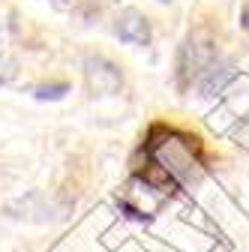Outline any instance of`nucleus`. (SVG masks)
I'll list each match as a JSON object with an SVG mask.
<instances>
[{
    "label": "nucleus",
    "mask_w": 249,
    "mask_h": 252,
    "mask_svg": "<svg viewBox=\"0 0 249 252\" xmlns=\"http://www.w3.org/2000/svg\"><path fill=\"white\" fill-rule=\"evenodd\" d=\"M147 159L162 165L177 183H192L201 177V156H198V138H189L183 132L165 129V126H153V132L144 144Z\"/></svg>",
    "instance_id": "obj_1"
},
{
    "label": "nucleus",
    "mask_w": 249,
    "mask_h": 252,
    "mask_svg": "<svg viewBox=\"0 0 249 252\" xmlns=\"http://www.w3.org/2000/svg\"><path fill=\"white\" fill-rule=\"evenodd\" d=\"M216 54L219 51H216V42L210 36H198V33L189 36L177 51V87L189 90L192 81H198L201 72L216 63Z\"/></svg>",
    "instance_id": "obj_2"
},
{
    "label": "nucleus",
    "mask_w": 249,
    "mask_h": 252,
    "mask_svg": "<svg viewBox=\"0 0 249 252\" xmlns=\"http://www.w3.org/2000/svg\"><path fill=\"white\" fill-rule=\"evenodd\" d=\"M84 84L93 96H111V93H120L123 87V72L117 63H111L102 54H87L84 57Z\"/></svg>",
    "instance_id": "obj_3"
},
{
    "label": "nucleus",
    "mask_w": 249,
    "mask_h": 252,
    "mask_svg": "<svg viewBox=\"0 0 249 252\" xmlns=\"http://www.w3.org/2000/svg\"><path fill=\"white\" fill-rule=\"evenodd\" d=\"M114 36L126 45H150L153 39V27H150V18L138 9H123L117 18H114Z\"/></svg>",
    "instance_id": "obj_4"
},
{
    "label": "nucleus",
    "mask_w": 249,
    "mask_h": 252,
    "mask_svg": "<svg viewBox=\"0 0 249 252\" xmlns=\"http://www.w3.org/2000/svg\"><path fill=\"white\" fill-rule=\"evenodd\" d=\"M237 75H240V69H237L234 60H222V63L216 60L210 69L201 72V78L195 81V90H198L201 99H213V96H219V93H222Z\"/></svg>",
    "instance_id": "obj_5"
},
{
    "label": "nucleus",
    "mask_w": 249,
    "mask_h": 252,
    "mask_svg": "<svg viewBox=\"0 0 249 252\" xmlns=\"http://www.w3.org/2000/svg\"><path fill=\"white\" fill-rule=\"evenodd\" d=\"M66 93H69V84L66 81H54V84H39L33 90V96L39 102H57V99H63Z\"/></svg>",
    "instance_id": "obj_6"
},
{
    "label": "nucleus",
    "mask_w": 249,
    "mask_h": 252,
    "mask_svg": "<svg viewBox=\"0 0 249 252\" xmlns=\"http://www.w3.org/2000/svg\"><path fill=\"white\" fill-rule=\"evenodd\" d=\"M15 75H18V60L12 54H0V87L15 81Z\"/></svg>",
    "instance_id": "obj_7"
},
{
    "label": "nucleus",
    "mask_w": 249,
    "mask_h": 252,
    "mask_svg": "<svg viewBox=\"0 0 249 252\" xmlns=\"http://www.w3.org/2000/svg\"><path fill=\"white\" fill-rule=\"evenodd\" d=\"M48 3H51L57 12H81L90 0H48Z\"/></svg>",
    "instance_id": "obj_8"
},
{
    "label": "nucleus",
    "mask_w": 249,
    "mask_h": 252,
    "mask_svg": "<svg viewBox=\"0 0 249 252\" xmlns=\"http://www.w3.org/2000/svg\"><path fill=\"white\" fill-rule=\"evenodd\" d=\"M234 141H237L240 147L249 150V117H243V120L234 126Z\"/></svg>",
    "instance_id": "obj_9"
},
{
    "label": "nucleus",
    "mask_w": 249,
    "mask_h": 252,
    "mask_svg": "<svg viewBox=\"0 0 249 252\" xmlns=\"http://www.w3.org/2000/svg\"><path fill=\"white\" fill-rule=\"evenodd\" d=\"M120 210H123V213H126L129 219H135V222H150V213H141V210H138V207H132V204H129L126 198H123V201H120Z\"/></svg>",
    "instance_id": "obj_10"
},
{
    "label": "nucleus",
    "mask_w": 249,
    "mask_h": 252,
    "mask_svg": "<svg viewBox=\"0 0 249 252\" xmlns=\"http://www.w3.org/2000/svg\"><path fill=\"white\" fill-rule=\"evenodd\" d=\"M240 27L249 33V3H246V6H243V12H240Z\"/></svg>",
    "instance_id": "obj_11"
},
{
    "label": "nucleus",
    "mask_w": 249,
    "mask_h": 252,
    "mask_svg": "<svg viewBox=\"0 0 249 252\" xmlns=\"http://www.w3.org/2000/svg\"><path fill=\"white\" fill-rule=\"evenodd\" d=\"M159 3H168V0H159Z\"/></svg>",
    "instance_id": "obj_12"
}]
</instances>
